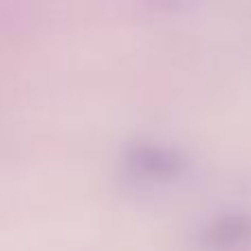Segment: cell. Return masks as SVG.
Segmentation results:
<instances>
[{"label":"cell","instance_id":"cell-1","mask_svg":"<svg viewBox=\"0 0 251 251\" xmlns=\"http://www.w3.org/2000/svg\"><path fill=\"white\" fill-rule=\"evenodd\" d=\"M122 163L137 181L163 183L185 172L187 156L176 146L159 139H132L122 152Z\"/></svg>","mask_w":251,"mask_h":251},{"label":"cell","instance_id":"cell-2","mask_svg":"<svg viewBox=\"0 0 251 251\" xmlns=\"http://www.w3.org/2000/svg\"><path fill=\"white\" fill-rule=\"evenodd\" d=\"M251 240L249 212H223L207 221L199 231V243L212 251H229Z\"/></svg>","mask_w":251,"mask_h":251}]
</instances>
